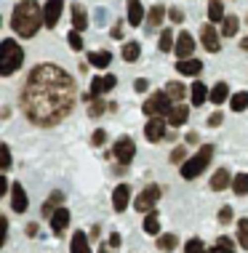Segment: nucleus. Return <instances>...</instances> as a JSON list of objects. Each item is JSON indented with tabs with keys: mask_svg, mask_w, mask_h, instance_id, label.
Wrapping results in <instances>:
<instances>
[{
	"mask_svg": "<svg viewBox=\"0 0 248 253\" xmlns=\"http://www.w3.org/2000/svg\"><path fill=\"white\" fill-rule=\"evenodd\" d=\"M75 107V80L56 64H38L22 88V112L35 126H59Z\"/></svg>",
	"mask_w": 248,
	"mask_h": 253,
	"instance_id": "obj_1",
	"label": "nucleus"
},
{
	"mask_svg": "<svg viewBox=\"0 0 248 253\" xmlns=\"http://www.w3.org/2000/svg\"><path fill=\"white\" fill-rule=\"evenodd\" d=\"M40 27H43V8H40L35 0H22V3L13 5L11 30L19 38H35Z\"/></svg>",
	"mask_w": 248,
	"mask_h": 253,
	"instance_id": "obj_2",
	"label": "nucleus"
},
{
	"mask_svg": "<svg viewBox=\"0 0 248 253\" xmlns=\"http://www.w3.org/2000/svg\"><path fill=\"white\" fill-rule=\"evenodd\" d=\"M22 64H24L22 45H19L13 38H5L3 43H0V75H3V78H8V75H13Z\"/></svg>",
	"mask_w": 248,
	"mask_h": 253,
	"instance_id": "obj_3",
	"label": "nucleus"
},
{
	"mask_svg": "<svg viewBox=\"0 0 248 253\" xmlns=\"http://www.w3.org/2000/svg\"><path fill=\"white\" fill-rule=\"evenodd\" d=\"M211 157H213V144H203L200 149H198V155L190 157V160L182 166V179H187V181L190 179H198V176L208 168Z\"/></svg>",
	"mask_w": 248,
	"mask_h": 253,
	"instance_id": "obj_4",
	"label": "nucleus"
},
{
	"mask_svg": "<svg viewBox=\"0 0 248 253\" xmlns=\"http://www.w3.org/2000/svg\"><path fill=\"white\" fill-rule=\"evenodd\" d=\"M142 112L147 115V118H168L171 112H174V104H171V96L165 91H155L152 96L142 104Z\"/></svg>",
	"mask_w": 248,
	"mask_h": 253,
	"instance_id": "obj_5",
	"label": "nucleus"
},
{
	"mask_svg": "<svg viewBox=\"0 0 248 253\" xmlns=\"http://www.w3.org/2000/svg\"><path fill=\"white\" fill-rule=\"evenodd\" d=\"M160 195H163V189L157 187V184H149V187L134 200V208L139 211V213H152L157 200H160Z\"/></svg>",
	"mask_w": 248,
	"mask_h": 253,
	"instance_id": "obj_6",
	"label": "nucleus"
},
{
	"mask_svg": "<svg viewBox=\"0 0 248 253\" xmlns=\"http://www.w3.org/2000/svg\"><path fill=\"white\" fill-rule=\"evenodd\" d=\"M134 155H136L134 139H131V136H120V139L115 141V147H112V157L120 163V166H128V163L134 160Z\"/></svg>",
	"mask_w": 248,
	"mask_h": 253,
	"instance_id": "obj_7",
	"label": "nucleus"
},
{
	"mask_svg": "<svg viewBox=\"0 0 248 253\" xmlns=\"http://www.w3.org/2000/svg\"><path fill=\"white\" fill-rule=\"evenodd\" d=\"M118 78L115 75H101V78H94L91 80V91L86 93V101H94V99H101L107 91H112Z\"/></svg>",
	"mask_w": 248,
	"mask_h": 253,
	"instance_id": "obj_8",
	"label": "nucleus"
},
{
	"mask_svg": "<svg viewBox=\"0 0 248 253\" xmlns=\"http://www.w3.org/2000/svg\"><path fill=\"white\" fill-rule=\"evenodd\" d=\"M165 126H168V120L163 118H149V123L144 126V136H147V141H152V144H157V141L168 139V131H165Z\"/></svg>",
	"mask_w": 248,
	"mask_h": 253,
	"instance_id": "obj_9",
	"label": "nucleus"
},
{
	"mask_svg": "<svg viewBox=\"0 0 248 253\" xmlns=\"http://www.w3.org/2000/svg\"><path fill=\"white\" fill-rule=\"evenodd\" d=\"M61 11H64V0H48V3L43 5V27L53 30V27L59 24Z\"/></svg>",
	"mask_w": 248,
	"mask_h": 253,
	"instance_id": "obj_10",
	"label": "nucleus"
},
{
	"mask_svg": "<svg viewBox=\"0 0 248 253\" xmlns=\"http://www.w3.org/2000/svg\"><path fill=\"white\" fill-rule=\"evenodd\" d=\"M200 43L208 53H219L222 48V40H219V32L213 30V24H203L200 27Z\"/></svg>",
	"mask_w": 248,
	"mask_h": 253,
	"instance_id": "obj_11",
	"label": "nucleus"
},
{
	"mask_svg": "<svg viewBox=\"0 0 248 253\" xmlns=\"http://www.w3.org/2000/svg\"><path fill=\"white\" fill-rule=\"evenodd\" d=\"M11 208L16 211V213H24V211L30 208V197H27L22 181H13L11 184Z\"/></svg>",
	"mask_w": 248,
	"mask_h": 253,
	"instance_id": "obj_12",
	"label": "nucleus"
},
{
	"mask_svg": "<svg viewBox=\"0 0 248 253\" xmlns=\"http://www.w3.org/2000/svg\"><path fill=\"white\" fill-rule=\"evenodd\" d=\"M192 51H195V40H192L190 32H179L176 35V45H174V53L182 59H192Z\"/></svg>",
	"mask_w": 248,
	"mask_h": 253,
	"instance_id": "obj_13",
	"label": "nucleus"
},
{
	"mask_svg": "<svg viewBox=\"0 0 248 253\" xmlns=\"http://www.w3.org/2000/svg\"><path fill=\"white\" fill-rule=\"evenodd\" d=\"M70 227V208H61L56 211V213L51 216V229H53V237H61L64 235V229Z\"/></svg>",
	"mask_w": 248,
	"mask_h": 253,
	"instance_id": "obj_14",
	"label": "nucleus"
},
{
	"mask_svg": "<svg viewBox=\"0 0 248 253\" xmlns=\"http://www.w3.org/2000/svg\"><path fill=\"white\" fill-rule=\"evenodd\" d=\"M128 200H131V187L128 184H118L112 192V208L118 211V213H123V211L128 208Z\"/></svg>",
	"mask_w": 248,
	"mask_h": 253,
	"instance_id": "obj_15",
	"label": "nucleus"
},
{
	"mask_svg": "<svg viewBox=\"0 0 248 253\" xmlns=\"http://www.w3.org/2000/svg\"><path fill=\"white\" fill-rule=\"evenodd\" d=\"M126 16H128V24L131 27H139L142 24V19H144L142 0H126Z\"/></svg>",
	"mask_w": 248,
	"mask_h": 253,
	"instance_id": "obj_16",
	"label": "nucleus"
},
{
	"mask_svg": "<svg viewBox=\"0 0 248 253\" xmlns=\"http://www.w3.org/2000/svg\"><path fill=\"white\" fill-rule=\"evenodd\" d=\"M61 205H64V195L56 189V192H51V197H48L43 205H40V213H43V218H51V216L61 208Z\"/></svg>",
	"mask_w": 248,
	"mask_h": 253,
	"instance_id": "obj_17",
	"label": "nucleus"
},
{
	"mask_svg": "<svg viewBox=\"0 0 248 253\" xmlns=\"http://www.w3.org/2000/svg\"><path fill=\"white\" fill-rule=\"evenodd\" d=\"M208 187L213 189V192H224L227 187H232V173H230L227 168H219L216 173L211 176V184H208Z\"/></svg>",
	"mask_w": 248,
	"mask_h": 253,
	"instance_id": "obj_18",
	"label": "nucleus"
},
{
	"mask_svg": "<svg viewBox=\"0 0 248 253\" xmlns=\"http://www.w3.org/2000/svg\"><path fill=\"white\" fill-rule=\"evenodd\" d=\"M211 96V91L208 88H205L200 80H195V83H192V88H190V99H192V107H203L205 104V99Z\"/></svg>",
	"mask_w": 248,
	"mask_h": 253,
	"instance_id": "obj_19",
	"label": "nucleus"
},
{
	"mask_svg": "<svg viewBox=\"0 0 248 253\" xmlns=\"http://www.w3.org/2000/svg\"><path fill=\"white\" fill-rule=\"evenodd\" d=\"M70 253H91V240L86 237V232H75L72 243H70Z\"/></svg>",
	"mask_w": 248,
	"mask_h": 253,
	"instance_id": "obj_20",
	"label": "nucleus"
},
{
	"mask_svg": "<svg viewBox=\"0 0 248 253\" xmlns=\"http://www.w3.org/2000/svg\"><path fill=\"white\" fill-rule=\"evenodd\" d=\"M176 72L179 75H200L203 72V64L198 59H182V61H176Z\"/></svg>",
	"mask_w": 248,
	"mask_h": 253,
	"instance_id": "obj_21",
	"label": "nucleus"
},
{
	"mask_svg": "<svg viewBox=\"0 0 248 253\" xmlns=\"http://www.w3.org/2000/svg\"><path fill=\"white\" fill-rule=\"evenodd\" d=\"M72 30H78V32H83L88 27V16H86V8H83L80 3H72Z\"/></svg>",
	"mask_w": 248,
	"mask_h": 253,
	"instance_id": "obj_22",
	"label": "nucleus"
},
{
	"mask_svg": "<svg viewBox=\"0 0 248 253\" xmlns=\"http://www.w3.org/2000/svg\"><path fill=\"white\" fill-rule=\"evenodd\" d=\"M88 61H91V67H96V70H107L109 61H112V53L109 51H91L88 53Z\"/></svg>",
	"mask_w": 248,
	"mask_h": 253,
	"instance_id": "obj_23",
	"label": "nucleus"
},
{
	"mask_svg": "<svg viewBox=\"0 0 248 253\" xmlns=\"http://www.w3.org/2000/svg\"><path fill=\"white\" fill-rule=\"evenodd\" d=\"M208 99L213 101V107L224 104L227 99H232V96H230V85H227V83H216V85L211 88V96H208Z\"/></svg>",
	"mask_w": 248,
	"mask_h": 253,
	"instance_id": "obj_24",
	"label": "nucleus"
},
{
	"mask_svg": "<svg viewBox=\"0 0 248 253\" xmlns=\"http://www.w3.org/2000/svg\"><path fill=\"white\" fill-rule=\"evenodd\" d=\"M187 115H190V107H187V104H176V107H174V112L168 115V123H171V128H179V126H184V123H187Z\"/></svg>",
	"mask_w": 248,
	"mask_h": 253,
	"instance_id": "obj_25",
	"label": "nucleus"
},
{
	"mask_svg": "<svg viewBox=\"0 0 248 253\" xmlns=\"http://www.w3.org/2000/svg\"><path fill=\"white\" fill-rule=\"evenodd\" d=\"M120 56L128 61V64H134V61H139V56H142V45L139 43H123V48H120Z\"/></svg>",
	"mask_w": 248,
	"mask_h": 253,
	"instance_id": "obj_26",
	"label": "nucleus"
},
{
	"mask_svg": "<svg viewBox=\"0 0 248 253\" xmlns=\"http://www.w3.org/2000/svg\"><path fill=\"white\" fill-rule=\"evenodd\" d=\"M144 232H147V235H157V237H160V216H157V211H152V213L144 216Z\"/></svg>",
	"mask_w": 248,
	"mask_h": 253,
	"instance_id": "obj_27",
	"label": "nucleus"
},
{
	"mask_svg": "<svg viewBox=\"0 0 248 253\" xmlns=\"http://www.w3.org/2000/svg\"><path fill=\"white\" fill-rule=\"evenodd\" d=\"M176 245H179V237L174 232H165V235L157 237V251H176Z\"/></svg>",
	"mask_w": 248,
	"mask_h": 253,
	"instance_id": "obj_28",
	"label": "nucleus"
},
{
	"mask_svg": "<svg viewBox=\"0 0 248 253\" xmlns=\"http://www.w3.org/2000/svg\"><path fill=\"white\" fill-rule=\"evenodd\" d=\"M163 19H165V8L157 3V5H152V8H149V24H147V27H149V30H157V27L163 24Z\"/></svg>",
	"mask_w": 248,
	"mask_h": 253,
	"instance_id": "obj_29",
	"label": "nucleus"
},
{
	"mask_svg": "<svg viewBox=\"0 0 248 253\" xmlns=\"http://www.w3.org/2000/svg\"><path fill=\"white\" fill-rule=\"evenodd\" d=\"M208 19H211V22L213 24H216V22H224V5H222V0H211V3H208Z\"/></svg>",
	"mask_w": 248,
	"mask_h": 253,
	"instance_id": "obj_30",
	"label": "nucleus"
},
{
	"mask_svg": "<svg viewBox=\"0 0 248 253\" xmlns=\"http://www.w3.org/2000/svg\"><path fill=\"white\" fill-rule=\"evenodd\" d=\"M230 107H232V112H246L248 109V91H238L230 99Z\"/></svg>",
	"mask_w": 248,
	"mask_h": 253,
	"instance_id": "obj_31",
	"label": "nucleus"
},
{
	"mask_svg": "<svg viewBox=\"0 0 248 253\" xmlns=\"http://www.w3.org/2000/svg\"><path fill=\"white\" fill-rule=\"evenodd\" d=\"M232 192L238 197L248 195V173H235V179H232Z\"/></svg>",
	"mask_w": 248,
	"mask_h": 253,
	"instance_id": "obj_32",
	"label": "nucleus"
},
{
	"mask_svg": "<svg viewBox=\"0 0 248 253\" xmlns=\"http://www.w3.org/2000/svg\"><path fill=\"white\" fill-rule=\"evenodd\" d=\"M238 30H240V19L238 16H227L224 24H222V35L224 38H235Z\"/></svg>",
	"mask_w": 248,
	"mask_h": 253,
	"instance_id": "obj_33",
	"label": "nucleus"
},
{
	"mask_svg": "<svg viewBox=\"0 0 248 253\" xmlns=\"http://www.w3.org/2000/svg\"><path fill=\"white\" fill-rule=\"evenodd\" d=\"M208 253H235V243H232L230 237H219L216 245H213Z\"/></svg>",
	"mask_w": 248,
	"mask_h": 253,
	"instance_id": "obj_34",
	"label": "nucleus"
},
{
	"mask_svg": "<svg viewBox=\"0 0 248 253\" xmlns=\"http://www.w3.org/2000/svg\"><path fill=\"white\" fill-rule=\"evenodd\" d=\"M238 245L243 251H248V218H240L238 221Z\"/></svg>",
	"mask_w": 248,
	"mask_h": 253,
	"instance_id": "obj_35",
	"label": "nucleus"
},
{
	"mask_svg": "<svg viewBox=\"0 0 248 253\" xmlns=\"http://www.w3.org/2000/svg\"><path fill=\"white\" fill-rule=\"evenodd\" d=\"M174 38H176V35H174L171 30H163V32H160V40H157V48H160L163 53H168V51H171V45H176V43H174Z\"/></svg>",
	"mask_w": 248,
	"mask_h": 253,
	"instance_id": "obj_36",
	"label": "nucleus"
},
{
	"mask_svg": "<svg viewBox=\"0 0 248 253\" xmlns=\"http://www.w3.org/2000/svg\"><path fill=\"white\" fill-rule=\"evenodd\" d=\"M165 93L171 96V101H182L187 91H184V85H182V83H168V85H165Z\"/></svg>",
	"mask_w": 248,
	"mask_h": 253,
	"instance_id": "obj_37",
	"label": "nucleus"
},
{
	"mask_svg": "<svg viewBox=\"0 0 248 253\" xmlns=\"http://www.w3.org/2000/svg\"><path fill=\"white\" fill-rule=\"evenodd\" d=\"M184 253H208V251H205V245H203L200 237H192V240L184 243Z\"/></svg>",
	"mask_w": 248,
	"mask_h": 253,
	"instance_id": "obj_38",
	"label": "nucleus"
},
{
	"mask_svg": "<svg viewBox=\"0 0 248 253\" xmlns=\"http://www.w3.org/2000/svg\"><path fill=\"white\" fill-rule=\"evenodd\" d=\"M67 43H70L72 51H83V38H80L78 30H70V32H67Z\"/></svg>",
	"mask_w": 248,
	"mask_h": 253,
	"instance_id": "obj_39",
	"label": "nucleus"
},
{
	"mask_svg": "<svg viewBox=\"0 0 248 253\" xmlns=\"http://www.w3.org/2000/svg\"><path fill=\"white\" fill-rule=\"evenodd\" d=\"M107 109V101H101V99H94V101H88V115L91 118H99L101 112Z\"/></svg>",
	"mask_w": 248,
	"mask_h": 253,
	"instance_id": "obj_40",
	"label": "nucleus"
},
{
	"mask_svg": "<svg viewBox=\"0 0 248 253\" xmlns=\"http://www.w3.org/2000/svg\"><path fill=\"white\" fill-rule=\"evenodd\" d=\"M184 157H187V147L179 144V147L174 149V152H171V163H174V166H179V163H182V166H184V163H187Z\"/></svg>",
	"mask_w": 248,
	"mask_h": 253,
	"instance_id": "obj_41",
	"label": "nucleus"
},
{
	"mask_svg": "<svg viewBox=\"0 0 248 253\" xmlns=\"http://www.w3.org/2000/svg\"><path fill=\"white\" fill-rule=\"evenodd\" d=\"M222 123H224V115L219 112V109H216V112H211L208 118H205V126H208V128H219Z\"/></svg>",
	"mask_w": 248,
	"mask_h": 253,
	"instance_id": "obj_42",
	"label": "nucleus"
},
{
	"mask_svg": "<svg viewBox=\"0 0 248 253\" xmlns=\"http://www.w3.org/2000/svg\"><path fill=\"white\" fill-rule=\"evenodd\" d=\"M0 152H3V170H11V168H13V160H11L8 144H0Z\"/></svg>",
	"mask_w": 248,
	"mask_h": 253,
	"instance_id": "obj_43",
	"label": "nucleus"
},
{
	"mask_svg": "<svg viewBox=\"0 0 248 253\" xmlns=\"http://www.w3.org/2000/svg\"><path fill=\"white\" fill-rule=\"evenodd\" d=\"M168 19H171L174 24H182V22H184V11L179 8V5H171V11H168Z\"/></svg>",
	"mask_w": 248,
	"mask_h": 253,
	"instance_id": "obj_44",
	"label": "nucleus"
},
{
	"mask_svg": "<svg viewBox=\"0 0 248 253\" xmlns=\"http://www.w3.org/2000/svg\"><path fill=\"white\" fill-rule=\"evenodd\" d=\"M104 139H107V131H104V128H99V131H94V136H91V144L101 147V144H104Z\"/></svg>",
	"mask_w": 248,
	"mask_h": 253,
	"instance_id": "obj_45",
	"label": "nucleus"
},
{
	"mask_svg": "<svg viewBox=\"0 0 248 253\" xmlns=\"http://www.w3.org/2000/svg\"><path fill=\"white\" fill-rule=\"evenodd\" d=\"M232 221V208L230 205H222V211H219V224H230Z\"/></svg>",
	"mask_w": 248,
	"mask_h": 253,
	"instance_id": "obj_46",
	"label": "nucleus"
},
{
	"mask_svg": "<svg viewBox=\"0 0 248 253\" xmlns=\"http://www.w3.org/2000/svg\"><path fill=\"white\" fill-rule=\"evenodd\" d=\"M120 243H123V237L118 235V232H112V235L107 237V245H109L112 251H115V248H120Z\"/></svg>",
	"mask_w": 248,
	"mask_h": 253,
	"instance_id": "obj_47",
	"label": "nucleus"
},
{
	"mask_svg": "<svg viewBox=\"0 0 248 253\" xmlns=\"http://www.w3.org/2000/svg\"><path fill=\"white\" fill-rule=\"evenodd\" d=\"M94 16H96V24H99V27H104V24H107V11H104V8H96Z\"/></svg>",
	"mask_w": 248,
	"mask_h": 253,
	"instance_id": "obj_48",
	"label": "nucleus"
},
{
	"mask_svg": "<svg viewBox=\"0 0 248 253\" xmlns=\"http://www.w3.org/2000/svg\"><path fill=\"white\" fill-rule=\"evenodd\" d=\"M147 85H149L147 80H144V78H139V80L134 83V91H136V93H144V91H147Z\"/></svg>",
	"mask_w": 248,
	"mask_h": 253,
	"instance_id": "obj_49",
	"label": "nucleus"
},
{
	"mask_svg": "<svg viewBox=\"0 0 248 253\" xmlns=\"http://www.w3.org/2000/svg\"><path fill=\"white\" fill-rule=\"evenodd\" d=\"M112 40H123V22H118L112 27Z\"/></svg>",
	"mask_w": 248,
	"mask_h": 253,
	"instance_id": "obj_50",
	"label": "nucleus"
},
{
	"mask_svg": "<svg viewBox=\"0 0 248 253\" xmlns=\"http://www.w3.org/2000/svg\"><path fill=\"white\" fill-rule=\"evenodd\" d=\"M0 227H3V243L8 240V218L5 216H0Z\"/></svg>",
	"mask_w": 248,
	"mask_h": 253,
	"instance_id": "obj_51",
	"label": "nucleus"
},
{
	"mask_svg": "<svg viewBox=\"0 0 248 253\" xmlns=\"http://www.w3.org/2000/svg\"><path fill=\"white\" fill-rule=\"evenodd\" d=\"M38 229H40V227H38L35 221H32V224H27V235H30V237H35V235H38Z\"/></svg>",
	"mask_w": 248,
	"mask_h": 253,
	"instance_id": "obj_52",
	"label": "nucleus"
},
{
	"mask_svg": "<svg viewBox=\"0 0 248 253\" xmlns=\"http://www.w3.org/2000/svg\"><path fill=\"white\" fill-rule=\"evenodd\" d=\"M184 139H187V141H190V144H195V141H198V131H190L187 136H184Z\"/></svg>",
	"mask_w": 248,
	"mask_h": 253,
	"instance_id": "obj_53",
	"label": "nucleus"
},
{
	"mask_svg": "<svg viewBox=\"0 0 248 253\" xmlns=\"http://www.w3.org/2000/svg\"><path fill=\"white\" fill-rule=\"evenodd\" d=\"M240 48H243V51H248V38H243V40H240Z\"/></svg>",
	"mask_w": 248,
	"mask_h": 253,
	"instance_id": "obj_54",
	"label": "nucleus"
},
{
	"mask_svg": "<svg viewBox=\"0 0 248 253\" xmlns=\"http://www.w3.org/2000/svg\"><path fill=\"white\" fill-rule=\"evenodd\" d=\"M107 248H109V245H107V243H104V245H101V248H99V253H109V251H107Z\"/></svg>",
	"mask_w": 248,
	"mask_h": 253,
	"instance_id": "obj_55",
	"label": "nucleus"
},
{
	"mask_svg": "<svg viewBox=\"0 0 248 253\" xmlns=\"http://www.w3.org/2000/svg\"><path fill=\"white\" fill-rule=\"evenodd\" d=\"M246 22H248V19H246Z\"/></svg>",
	"mask_w": 248,
	"mask_h": 253,
	"instance_id": "obj_56",
	"label": "nucleus"
}]
</instances>
